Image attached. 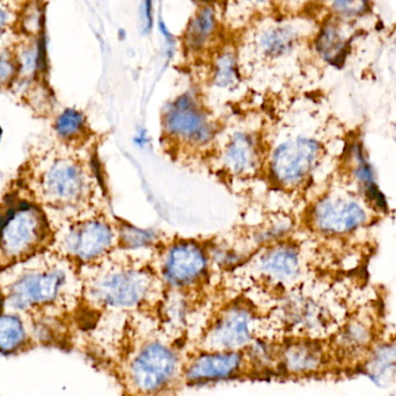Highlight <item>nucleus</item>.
<instances>
[{
  "label": "nucleus",
  "mask_w": 396,
  "mask_h": 396,
  "mask_svg": "<svg viewBox=\"0 0 396 396\" xmlns=\"http://www.w3.org/2000/svg\"><path fill=\"white\" fill-rule=\"evenodd\" d=\"M182 372L177 351L160 341H149L131 357L125 378L137 395L156 396L170 388Z\"/></svg>",
  "instance_id": "1"
},
{
  "label": "nucleus",
  "mask_w": 396,
  "mask_h": 396,
  "mask_svg": "<svg viewBox=\"0 0 396 396\" xmlns=\"http://www.w3.org/2000/svg\"><path fill=\"white\" fill-rule=\"evenodd\" d=\"M46 220L39 210L28 203L10 206L0 232V253L17 260L32 254L46 237Z\"/></svg>",
  "instance_id": "2"
},
{
  "label": "nucleus",
  "mask_w": 396,
  "mask_h": 396,
  "mask_svg": "<svg viewBox=\"0 0 396 396\" xmlns=\"http://www.w3.org/2000/svg\"><path fill=\"white\" fill-rule=\"evenodd\" d=\"M151 280L134 270L110 271L96 277L89 285V296L99 305L111 308H134L149 297Z\"/></svg>",
  "instance_id": "3"
},
{
  "label": "nucleus",
  "mask_w": 396,
  "mask_h": 396,
  "mask_svg": "<svg viewBox=\"0 0 396 396\" xmlns=\"http://www.w3.org/2000/svg\"><path fill=\"white\" fill-rule=\"evenodd\" d=\"M300 39V30L294 22L273 18L254 27L244 42V50L258 60L275 63L290 56L299 46Z\"/></svg>",
  "instance_id": "4"
},
{
  "label": "nucleus",
  "mask_w": 396,
  "mask_h": 396,
  "mask_svg": "<svg viewBox=\"0 0 396 396\" xmlns=\"http://www.w3.org/2000/svg\"><path fill=\"white\" fill-rule=\"evenodd\" d=\"M255 318L247 308L233 306L217 318L203 340V350L241 351L254 341Z\"/></svg>",
  "instance_id": "5"
},
{
  "label": "nucleus",
  "mask_w": 396,
  "mask_h": 396,
  "mask_svg": "<svg viewBox=\"0 0 396 396\" xmlns=\"http://www.w3.org/2000/svg\"><path fill=\"white\" fill-rule=\"evenodd\" d=\"M168 134L191 144H204L213 136V124L191 94H183L167 107L163 116Z\"/></svg>",
  "instance_id": "6"
},
{
  "label": "nucleus",
  "mask_w": 396,
  "mask_h": 396,
  "mask_svg": "<svg viewBox=\"0 0 396 396\" xmlns=\"http://www.w3.org/2000/svg\"><path fill=\"white\" fill-rule=\"evenodd\" d=\"M318 154L320 146L314 139L298 137L287 141L273 152V177L284 186L298 184L314 168Z\"/></svg>",
  "instance_id": "7"
},
{
  "label": "nucleus",
  "mask_w": 396,
  "mask_h": 396,
  "mask_svg": "<svg viewBox=\"0 0 396 396\" xmlns=\"http://www.w3.org/2000/svg\"><path fill=\"white\" fill-rule=\"evenodd\" d=\"M65 283L66 273L57 268L46 273H25L12 285L8 300L13 307L21 311L53 304L60 297Z\"/></svg>",
  "instance_id": "8"
},
{
  "label": "nucleus",
  "mask_w": 396,
  "mask_h": 396,
  "mask_svg": "<svg viewBox=\"0 0 396 396\" xmlns=\"http://www.w3.org/2000/svg\"><path fill=\"white\" fill-rule=\"evenodd\" d=\"M244 365L246 356L242 350H203L183 365L182 378L194 385L227 380L240 375Z\"/></svg>",
  "instance_id": "9"
},
{
  "label": "nucleus",
  "mask_w": 396,
  "mask_h": 396,
  "mask_svg": "<svg viewBox=\"0 0 396 396\" xmlns=\"http://www.w3.org/2000/svg\"><path fill=\"white\" fill-rule=\"evenodd\" d=\"M42 189L53 204H75L85 195V174L82 167L72 160H55L43 174Z\"/></svg>",
  "instance_id": "10"
},
{
  "label": "nucleus",
  "mask_w": 396,
  "mask_h": 396,
  "mask_svg": "<svg viewBox=\"0 0 396 396\" xmlns=\"http://www.w3.org/2000/svg\"><path fill=\"white\" fill-rule=\"evenodd\" d=\"M114 241L111 227L101 220H87L72 226L63 239L64 249L80 261L89 262L108 251Z\"/></svg>",
  "instance_id": "11"
},
{
  "label": "nucleus",
  "mask_w": 396,
  "mask_h": 396,
  "mask_svg": "<svg viewBox=\"0 0 396 396\" xmlns=\"http://www.w3.org/2000/svg\"><path fill=\"white\" fill-rule=\"evenodd\" d=\"M206 258L202 249L194 244H174L163 258V276L177 287L192 285L204 275Z\"/></svg>",
  "instance_id": "12"
},
{
  "label": "nucleus",
  "mask_w": 396,
  "mask_h": 396,
  "mask_svg": "<svg viewBox=\"0 0 396 396\" xmlns=\"http://www.w3.org/2000/svg\"><path fill=\"white\" fill-rule=\"evenodd\" d=\"M315 226L325 233H347L366 220L364 210L358 203L343 198H327L318 203L313 213Z\"/></svg>",
  "instance_id": "13"
},
{
  "label": "nucleus",
  "mask_w": 396,
  "mask_h": 396,
  "mask_svg": "<svg viewBox=\"0 0 396 396\" xmlns=\"http://www.w3.org/2000/svg\"><path fill=\"white\" fill-rule=\"evenodd\" d=\"M220 28L216 8L209 3L199 5L184 30V50L190 55H202L213 50L219 37Z\"/></svg>",
  "instance_id": "14"
},
{
  "label": "nucleus",
  "mask_w": 396,
  "mask_h": 396,
  "mask_svg": "<svg viewBox=\"0 0 396 396\" xmlns=\"http://www.w3.org/2000/svg\"><path fill=\"white\" fill-rule=\"evenodd\" d=\"M323 361V349L312 341L289 342L278 350V365L287 375H309L320 370Z\"/></svg>",
  "instance_id": "15"
},
{
  "label": "nucleus",
  "mask_w": 396,
  "mask_h": 396,
  "mask_svg": "<svg viewBox=\"0 0 396 396\" xmlns=\"http://www.w3.org/2000/svg\"><path fill=\"white\" fill-rule=\"evenodd\" d=\"M256 269L270 282L287 283L300 273V258L294 247L275 246L258 258Z\"/></svg>",
  "instance_id": "16"
},
{
  "label": "nucleus",
  "mask_w": 396,
  "mask_h": 396,
  "mask_svg": "<svg viewBox=\"0 0 396 396\" xmlns=\"http://www.w3.org/2000/svg\"><path fill=\"white\" fill-rule=\"evenodd\" d=\"M223 161L226 170L234 175H248L256 170L260 152L254 136L244 131L233 134L225 146Z\"/></svg>",
  "instance_id": "17"
},
{
  "label": "nucleus",
  "mask_w": 396,
  "mask_h": 396,
  "mask_svg": "<svg viewBox=\"0 0 396 396\" xmlns=\"http://www.w3.org/2000/svg\"><path fill=\"white\" fill-rule=\"evenodd\" d=\"M314 46L316 53L332 65L343 63L347 56V39L334 22H325L322 26L315 37Z\"/></svg>",
  "instance_id": "18"
},
{
  "label": "nucleus",
  "mask_w": 396,
  "mask_h": 396,
  "mask_svg": "<svg viewBox=\"0 0 396 396\" xmlns=\"http://www.w3.org/2000/svg\"><path fill=\"white\" fill-rule=\"evenodd\" d=\"M213 85L222 89L237 87L240 82V63L234 49L224 48L216 53L213 66Z\"/></svg>",
  "instance_id": "19"
},
{
  "label": "nucleus",
  "mask_w": 396,
  "mask_h": 396,
  "mask_svg": "<svg viewBox=\"0 0 396 396\" xmlns=\"http://www.w3.org/2000/svg\"><path fill=\"white\" fill-rule=\"evenodd\" d=\"M27 340L25 325L17 315H0V352L13 354Z\"/></svg>",
  "instance_id": "20"
},
{
  "label": "nucleus",
  "mask_w": 396,
  "mask_h": 396,
  "mask_svg": "<svg viewBox=\"0 0 396 396\" xmlns=\"http://www.w3.org/2000/svg\"><path fill=\"white\" fill-rule=\"evenodd\" d=\"M85 116L75 109L64 110L57 117L55 130L60 137L64 139H72L82 135L85 129Z\"/></svg>",
  "instance_id": "21"
},
{
  "label": "nucleus",
  "mask_w": 396,
  "mask_h": 396,
  "mask_svg": "<svg viewBox=\"0 0 396 396\" xmlns=\"http://www.w3.org/2000/svg\"><path fill=\"white\" fill-rule=\"evenodd\" d=\"M336 15L345 18L361 17L368 11V0H327Z\"/></svg>",
  "instance_id": "22"
},
{
  "label": "nucleus",
  "mask_w": 396,
  "mask_h": 396,
  "mask_svg": "<svg viewBox=\"0 0 396 396\" xmlns=\"http://www.w3.org/2000/svg\"><path fill=\"white\" fill-rule=\"evenodd\" d=\"M154 237L156 235L150 231L138 230V228L131 226L123 227L122 234H120L124 247L132 248V249L147 247L154 242Z\"/></svg>",
  "instance_id": "23"
},
{
  "label": "nucleus",
  "mask_w": 396,
  "mask_h": 396,
  "mask_svg": "<svg viewBox=\"0 0 396 396\" xmlns=\"http://www.w3.org/2000/svg\"><path fill=\"white\" fill-rule=\"evenodd\" d=\"M42 8L37 3H32L26 8L22 15L21 27L29 35H35L42 28Z\"/></svg>",
  "instance_id": "24"
},
{
  "label": "nucleus",
  "mask_w": 396,
  "mask_h": 396,
  "mask_svg": "<svg viewBox=\"0 0 396 396\" xmlns=\"http://www.w3.org/2000/svg\"><path fill=\"white\" fill-rule=\"evenodd\" d=\"M291 228L290 220L287 218H280L273 220L268 226L258 234L260 242H269V241L276 240L278 237H283Z\"/></svg>",
  "instance_id": "25"
},
{
  "label": "nucleus",
  "mask_w": 396,
  "mask_h": 396,
  "mask_svg": "<svg viewBox=\"0 0 396 396\" xmlns=\"http://www.w3.org/2000/svg\"><path fill=\"white\" fill-rule=\"evenodd\" d=\"M277 0H230V4L234 10L237 8L239 12H244L247 15L263 13L273 8V3Z\"/></svg>",
  "instance_id": "26"
},
{
  "label": "nucleus",
  "mask_w": 396,
  "mask_h": 396,
  "mask_svg": "<svg viewBox=\"0 0 396 396\" xmlns=\"http://www.w3.org/2000/svg\"><path fill=\"white\" fill-rule=\"evenodd\" d=\"M344 339L350 347H356V345H363L366 343L368 339V329L364 325H361L359 322H354L349 325L347 332L344 333Z\"/></svg>",
  "instance_id": "27"
},
{
  "label": "nucleus",
  "mask_w": 396,
  "mask_h": 396,
  "mask_svg": "<svg viewBox=\"0 0 396 396\" xmlns=\"http://www.w3.org/2000/svg\"><path fill=\"white\" fill-rule=\"evenodd\" d=\"M18 71V62L8 55H0V87L12 82Z\"/></svg>",
  "instance_id": "28"
},
{
  "label": "nucleus",
  "mask_w": 396,
  "mask_h": 396,
  "mask_svg": "<svg viewBox=\"0 0 396 396\" xmlns=\"http://www.w3.org/2000/svg\"><path fill=\"white\" fill-rule=\"evenodd\" d=\"M396 361V347H386L379 351L372 365L373 368L372 371L380 372L384 371V368L390 366L393 363Z\"/></svg>",
  "instance_id": "29"
},
{
  "label": "nucleus",
  "mask_w": 396,
  "mask_h": 396,
  "mask_svg": "<svg viewBox=\"0 0 396 396\" xmlns=\"http://www.w3.org/2000/svg\"><path fill=\"white\" fill-rule=\"evenodd\" d=\"M142 15L144 19V29L145 33H149L153 28L154 24L153 0H142Z\"/></svg>",
  "instance_id": "30"
},
{
  "label": "nucleus",
  "mask_w": 396,
  "mask_h": 396,
  "mask_svg": "<svg viewBox=\"0 0 396 396\" xmlns=\"http://www.w3.org/2000/svg\"><path fill=\"white\" fill-rule=\"evenodd\" d=\"M159 30L160 33H161V35L163 36L165 41L168 43V46L173 48L174 43H175V41H174L173 34L170 32V29L167 28L166 24H165L163 20H160L159 22Z\"/></svg>",
  "instance_id": "31"
},
{
  "label": "nucleus",
  "mask_w": 396,
  "mask_h": 396,
  "mask_svg": "<svg viewBox=\"0 0 396 396\" xmlns=\"http://www.w3.org/2000/svg\"><path fill=\"white\" fill-rule=\"evenodd\" d=\"M8 24V12L6 8L0 6V36L3 35Z\"/></svg>",
  "instance_id": "32"
},
{
  "label": "nucleus",
  "mask_w": 396,
  "mask_h": 396,
  "mask_svg": "<svg viewBox=\"0 0 396 396\" xmlns=\"http://www.w3.org/2000/svg\"><path fill=\"white\" fill-rule=\"evenodd\" d=\"M136 143L139 144V145H145L146 143H147V138H146L145 134H141V135L136 138Z\"/></svg>",
  "instance_id": "33"
},
{
  "label": "nucleus",
  "mask_w": 396,
  "mask_h": 396,
  "mask_svg": "<svg viewBox=\"0 0 396 396\" xmlns=\"http://www.w3.org/2000/svg\"><path fill=\"white\" fill-rule=\"evenodd\" d=\"M0 137H1V129H0Z\"/></svg>",
  "instance_id": "34"
}]
</instances>
